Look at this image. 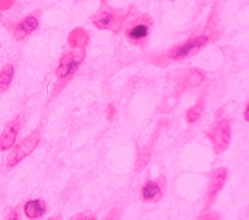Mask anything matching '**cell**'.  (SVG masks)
Masks as SVG:
<instances>
[{
    "label": "cell",
    "mask_w": 249,
    "mask_h": 220,
    "mask_svg": "<svg viewBox=\"0 0 249 220\" xmlns=\"http://www.w3.org/2000/svg\"><path fill=\"white\" fill-rule=\"evenodd\" d=\"M15 77V66L12 64H5L0 69V92H5L12 85Z\"/></svg>",
    "instance_id": "5bb4252c"
},
{
    "label": "cell",
    "mask_w": 249,
    "mask_h": 220,
    "mask_svg": "<svg viewBox=\"0 0 249 220\" xmlns=\"http://www.w3.org/2000/svg\"><path fill=\"white\" fill-rule=\"evenodd\" d=\"M47 211L46 202L42 200H30L23 205V214L31 220L42 218Z\"/></svg>",
    "instance_id": "8fae6325"
},
{
    "label": "cell",
    "mask_w": 249,
    "mask_h": 220,
    "mask_svg": "<svg viewBox=\"0 0 249 220\" xmlns=\"http://www.w3.org/2000/svg\"><path fill=\"white\" fill-rule=\"evenodd\" d=\"M163 188H165V184L160 183V180H149L142 186L140 197L147 203H156L162 198Z\"/></svg>",
    "instance_id": "30bf717a"
},
{
    "label": "cell",
    "mask_w": 249,
    "mask_h": 220,
    "mask_svg": "<svg viewBox=\"0 0 249 220\" xmlns=\"http://www.w3.org/2000/svg\"><path fill=\"white\" fill-rule=\"evenodd\" d=\"M39 143H40V132H39V130H35L34 132H31L30 135L26 136L22 141H19L15 147V149L11 152V154L8 155V169L15 167L17 163H19L22 159L26 158L27 155H30L36 149Z\"/></svg>",
    "instance_id": "5b68a950"
},
{
    "label": "cell",
    "mask_w": 249,
    "mask_h": 220,
    "mask_svg": "<svg viewBox=\"0 0 249 220\" xmlns=\"http://www.w3.org/2000/svg\"><path fill=\"white\" fill-rule=\"evenodd\" d=\"M205 81V74L198 69H191L184 77L183 81V87L184 88H196L198 85H201Z\"/></svg>",
    "instance_id": "4fadbf2b"
},
{
    "label": "cell",
    "mask_w": 249,
    "mask_h": 220,
    "mask_svg": "<svg viewBox=\"0 0 249 220\" xmlns=\"http://www.w3.org/2000/svg\"><path fill=\"white\" fill-rule=\"evenodd\" d=\"M7 220H19L18 207H16V209H13V210H11V211H9Z\"/></svg>",
    "instance_id": "e0dca14e"
},
{
    "label": "cell",
    "mask_w": 249,
    "mask_h": 220,
    "mask_svg": "<svg viewBox=\"0 0 249 220\" xmlns=\"http://www.w3.org/2000/svg\"><path fill=\"white\" fill-rule=\"evenodd\" d=\"M152 29H153V19L151 16L140 15L138 17H134L126 25L124 35L131 44L144 48L149 40Z\"/></svg>",
    "instance_id": "6da1fadb"
},
{
    "label": "cell",
    "mask_w": 249,
    "mask_h": 220,
    "mask_svg": "<svg viewBox=\"0 0 249 220\" xmlns=\"http://www.w3.org/2000/svg\"><path fill=\"white\" fill-rule=\"evenodd\" d=\"M205 106H206V101L204 97H200L197 99V101L195 102L192 106H191L188 110L184 114V119L188 124H194L196 122L200 120V118L202 117L204 114V110H205Z\"/></svg>",
    "instance_id": "7c38bea8"
},
{
    "label": "cell",
    "mask_w": 249,
    "mask_h": 220,
    "mask_svg": "<svg viewBox=\"0 0 249 220\" xmlns=\"http://www.w3.org/2000/svg\"><path fill=\"white\" fill-rule=\"evenodd\" d=\"M198 220H219V217L215 213H206Z\"/></svg>",
    "instance_id": "ac0fdd59"
},
{
    "label": "cell",
    "mask_w": 249,
    "mask_h": 220,
    "mask_svg": "<svg viewBox=\"0 0 249 220\" xmlns=\"http://www.w3.org/2000/svg\"><path fill=\"white\" fill-rule=\"evenodd\" d=\"M39 27V17L36 13H30L25 18L15 25L13 29V38L16 40H23L31 35Z\"/></svg>",
    "instance_id": "9c48e42d"
},
{
    "label": "cell",
    "mask_w": 249,
    "mask_h": 220,
    "mask_svg": "<svg viewBox=\"0 0 249 220\" xmlns=\"http://www.w3.org/2000/svg\"><path fill=\"white\" fill-rule=\"evenodd\" d=\"M82 61H83V52H75V51H69L61 56L58 61L57 69H56V77H57V85L64 82L65 85L75 75V73L79 69Z\"/></svg>",
    "instance_id": "277c9868"
},
{
    "label": "cell",
    "mask_w": 249,
    "mask_h": 220,
    "mask_svg": "<svg viewBox=\"0 0 249 220\" xmlns=\"http://www.w3.org/2000/svg\"><path fill=\"white\" fill-rule=\"evenodd\" d=\"M95 27L99 30H109L118 33L122 27V17L117 15L112 8L103 5L91 18Z\"/></svg>",
    "instance_id": "8992f818"
},
{
    "label": "cell",
    "mask_w": 249,
    "mask_h": 220,
    "mask_svg": "<svg viewBox=\"0 0 249 220\" xmlns=\"http://www.w3.org/2000/svg\"><path fill=\"white\" fill-rule=\"evenodd\" d=\"M19 128H21V114L9 120L5 127H4L1 135H0V151L5 152L9 151L13 145H15L17 136H18Z\"/></svg>",
    "instance_id": "ba28073f"
},
{
    "label": "cell",
    "mask_w": 249,
    "mask_h": 220,
    "mask_svg": "<svg viewBox=\"0 0 249 220\" xmlns=\"http://www.w3.org/2000/svg\"><path fill=\"white\" fill-rule=\"evenodd\" d=\"M227 179V169L226 167H218L212 171L210 174V182L208 190H206V209H209L215 201L218 193L221 192Z\"/></svg>",
    "instance_id": "52a82bcc"
},
{
    "label": "cell",
    "mask_w": 249,
    "mask_h": 220,
    "mask_svg": "<svg viewBox=\"0 0 249 220\" xmlns=\"http://www.w3.org/2000/svg\"><path fill=\"white\" fill-rule=\"evenodd\" d=\"M210 39H212L210 34L196 35L194 38L170 48L166 53V57L170 61H182V60L192 57L195 54H197L204 47L209 44Z\"/></svg>",
    "instance_id": "7a4b0ae2"
},
{
    "label": "cell",
    "mask_w": 249,
    "mask_h": 220,
    "mask_svg": "<svg viewBox=\"0 0 249 220\" xmlns=\"http://www.w3.org/2000/svg\"><path fill=\"white\" fill-rule=\"evenodd\" d=\"M244 120H245V122H249V102H247V104H245Z\"/></svg>",
    "instance_id": "d6986e66"
},
{
    "label": "cell",
    "mask_w": 249,
    "mask_h": 220,
    "mask_svg": "<svg viewBox=\"0 0 249 220\" xmlns=\"http://www.w3.org/2000/svg\"><path fill=\"white\" fill-rule=\"evenodd\" d=\"M205 136L213 145L214 153L222 154L231 143V122L226 118L215 119L205 132Z\"/></svg>",
    "instance_id": "3957f363"
},
{
    "label": "cell",
    "mask_w": 249,
    "mask_h": 220,
    "mask_svg": "<svg viewBox=\"0 0 249 220\" xmlns=\"http://www.w3.org/2000/svg\"><path fill=\"white\" fill-rule=\"evenodd\" d=\"M148 161H149V154L142 152L138 157V161H136V171H140L143 167L147 166Z\"/></svg>",
    "instance_id": "9a60e30c"
},
{
    "label": "cell",
    "mask_w": 249,
    "mask_h": 220,
    "mask_svg": "<svg viewBox=\"0 0 249 220\" xmlns=\"http://www.w3.org/2000/svg\"><path fill=\"white\" fill-rule=\"evenodd\" d=\"M70 220H96V217H93V215L87 217L86 214H77V215H74Z\"/></svg>",
    "instance_id": "2e32d148"
}]
</instances>
